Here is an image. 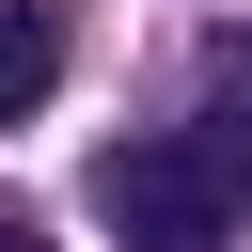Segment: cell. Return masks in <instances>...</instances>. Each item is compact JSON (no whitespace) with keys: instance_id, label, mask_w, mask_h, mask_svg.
<instances>
[{"instance_id":"6da1fadb","label":"cell","mask_w":252,"mask_h":252,"mask_svg":"<svg viewBox=\"0 0 252 252\" xmlns=\"http://www.w3.org/2000/svg\"><path fill=\"white\" fill-rule=\"evenodd\" d=\"M94 220H110L126 252H220V236H236V189L158 126V142H110V158H94Z\"/></svg>"},{"instance_id":"7a4b0ae2","label":"cell","mask_w":252,"mask_h":252,"mask_svg":"<svg viewBox=\"0 0 252 252\" xmlns=\"http://www.w3.org/2000/svg\"><path fill=\"white\" fill-rule=\"evenodd\" d=\"M173 142H189V158H205V173H220V189H236V205H252V63H236V47H220V63H205V110H189V126H173Z\"/></svg>"},{"instance_id":"3957f363","label":"cell","mask_w":252,"mask_h":252,"mask_svg":"<svg viewBox=\"0 0 252 252\" xmlns=\"http://www.w3.org/2000/svg\"><path fill=\"white\" fill-rule=\"evenodd\" d=\"M63 94V16L47 0H0V126H32Z\"/></svg>"},{"instance_id":"277c9868","label":"cell","mask_w":252,"mask_h":252,"mask_svg":"<svg viewBox=\"0 0 252 252\" xmlns=\"http://www.w3.org/2000/svg\"><path fill=\"white\" fill-rule=\"evenodd\" d=\"M0 252H47V236H32V220H16V205H0Z\"/></svg>"}]
</instances>
